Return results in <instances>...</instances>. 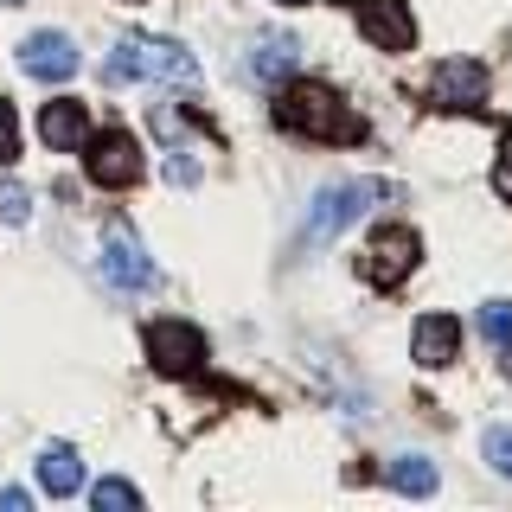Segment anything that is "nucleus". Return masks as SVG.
Wrapping results in <instances>:
<instances>
[{
	"instance_id": "4468645a",
	"label": "nucleus",
	"mask_w": 512,
	"mask_h": 512,
	"mask_svg": "<svg viewBox=\"0 0 512 512\" xmlns=\"http://www.w3.org/2000/svg\"><path fill=\"white\" fill-rule=\"evenodd\" d=\"M39 487L52 493V500L77 493V487H84V461H77L71 448H45V455H39Z\"/></svg>"
},
{
	"instance_id": "7ed1b4c3",
	"label": "nucleus",
	"mask_w": 512,
	"mask_h": 512,
	"mask_svg": "<svg viewBox=\"0 0 512 512\" xmlns=\"http://www.w3.org/2000/svg\"><path fill=\"white\" fill-rule=\"evenodd\" d=\"M384 199V186L378 180H346V186H327L320 199L308 205V218H301V244L320 250V244H333L340 231H352L372 205Z\"/></svg>"
},
{
	"instance_id": "9d476101",
	"label": "nucleus",
	"mask_w": 512,
	"mask_h": 512,
	"mask_svg": "<svg viewBox=\"0 0 512 512\" xmlns=\"http://www.w3.org/2000/svg\"><path fill=\"white\" fill-rule=\"evenodd\" d=\"M20 71L26 77H45V84H64L77 71V45L64 32H26L20 39Z\"/></svg>"
},
{
	"instance_id": "6e6552de",
	"label": "nucleus",
	"mask_w": 512,
	"mask_h": 512,
	"mask_svg": "<svg viewBox=\"0 0 512 512\" xmlns=\"http://www.w3.org/2000/svg\"><path fill=\"white\" fill-rule=\"evenodd\" d=\"M359 32L378 52H410L416 45V20L404 0H359Z\"/></svg>"
},
{
	"instance_id": "f03ea898",
	"label": "nucleus",
	"mask_w": 512,
	"mask_h": 512,
	"mask_svg": "<svg viewBox=\"0 0 512 512\" xmlns=\"http://www.w3.org/2000/svg\"><path fill=\"white\" fill-rule=\"evenodd\" d=\"M109 77H148V84H192L199 77V64H192L186 45L173 39H154V32H128L116 39V52H109Z\"/></svg>"
},
{
	"instance_id": "5701e85b",
	"label": "nucleus",
	"mask_w": 512,
	"mask_h": 512,
	"mask_svg": "<svg viewBox=\"0 0 512 512\" xmlns=\"http://www.w3.org/2000/svg\"><path fill=\"white\" fill-rule=\"evenodd\" d=\"M32 500H26V493L20 487H0V512H26Z\"/></svg>"
},
{
	"instance_id": "423d86ee",
	"label": "nucleus",
	"mask_w": 512,
	"mask_h": 512,
	"mask_svg": "<svg viewBox=\"0 0 512 512\" xmlns=\"http://www.w3.org/2000/svg\"><path fill=\"white\" fill-rule=\"evenodd\" d=\"M416 256H423L416 231H404V224H384L372 244H365V276H372L378 288H397L416 269Z\"/></svg>"
},
{
	"instance_id": "39448f33",
	"label": "nucleus",
	"mask_w": 512,
	"mask_h": 512,
	"mask_svg": "<svg viewBox=\"0 0 512 512\" xmlns=\"http://www.w3.org/2000/svg\"><path fill=\"white\" fill-rule=\"evenodd\" d=\"M84 173L96 186H109V192L135 186L141 180V141L128 135V128H103V135L84 148Z\"/></svg>"
},
{
	"instance_id": "f257e3e1",
	"label": "nucleus",
	"mask_w": 512,
	"mask_h": 512,
	"mask_svg": "<svg viewBox=\"0 0 512 512\" xmlns=\"http://www.w3.org/2000/svg\"><path fill=\"white\" fill-rule=\"evenodd\" d=\"M276 122L288 135H308V141H359L365 135V122L327 84H295V77L276 84Z\"/></svg>"
},
{
	"instance_id": "4be33fe9",
	"label": "nucleus",
	"mask_w": 512,
	"mask_h": 512,
	"mask_svg": "<svg viewBox=\"0 0 512 512\" xmlns=\"http://www.w3.org/2000/svg\"><path fill=\"white\" fill-rule=\"evenodd\" d=\"M493 192H500V199L512 205V154H500V160H493Z\"/></svg>"
},
{
	"instance_id": "dca6fc26",
	"label": "nucleus",
	"mask_w": 512,
	"mask_h": 512,
	"mask_svg": "<svg viewBox=\"0 0 512 512\" xmlns=\"http://www.w3.org/2000/svg\"><path fill=\"white\" fill-rule=\"evenodd\" d=\"M90 506L96 512H128V506H141V493H135V480H96Z\"/></svg>"
},
{
	"instance_id": "1a4fd4ad",
	"label": "nucleus",
	"mask_w": 512,
	"mask_h": 512,
	"mask_svg": "<svg viewBox=\"0 0 512 512\" xmlns=\"http://www.w3.org/2000/svg\"><path fill=\"white\" fill-rule=\"evenodd\" d=\"M103 276L116 282V288H148L154 282V263H148V250H141V237L128 231V224H109V237H103Z\"/></svg>"
},
{
	"instance_id": "6ab92c4d",
	"label": "nucleus",
	"mask_w": 512,
	"mask_h": 512,
	"mask_svg": "<svg viewBox=\"0 0 512 512\" xmlns=\"http://www.w3.org/2000/svg\"><path fill=\"white\" fill-rule=\"evenodd\" d=\"M480 455L493 461V474L512 480V429H487V436H480Z\"/></svg>"
},
{
	"instance_id": "20e7f679",
	"label": "nucleus",
	"mask_w": 512,
	"mask_h": 512,
	"mask_svg": "<svg viewBox=\"0 0 512 512\" xmlns=\"http://www.w3.org/2000/svg\"><path fill=\"white\" fill-rule=\"evenodd\" d=\"M141 346H148L160 378H199L205 372V340H199V327H186V320H154V327L141 333Z\"/></svg>"
},
{
	"instance_id": "412c9836",
	"label": "nucleus",
	"mask_w": 512,
	"mask_h": 512,
	"mask_svg": "<svg viewBox=\"0 0 512 512\" xmlns=\"http://www.w3.org/2000/svg\"><path fill=\"white\" fill-rule=\"evenodd\" d=\"M167 180H173V186H192V180H199V160L173 154V160H167Z\"/></svg>"
},
{
	"instance_id": "ddd939ff",
	"label": "nucleus",
	"mask_w": 512,
	"mask_h": 512,
	"mask_svg": "<svg viewBox=\"0 0 512 512\" xmlns=\"http://www.w3.org/2000/svg\"><path fill=\"white\" fill-rule=\"evenodd\" d=\"M84 128H90V116H84L77 96H52V103L39 109V141H45V148H58V154L84 148Z\"/></svg>"
},
{
	"instance_id": "9b49d317",
	"label": "nucleus",
	"mask_w": 512,
	"mask_h": 512,
	"mask_svg": "<svg viewBox=\"0 0 512 512\" xmlns=\"http://www.w3.org/2000/svg\"><path fill=\"white\" fill-rule=\"evenodd\" d=\"M461 352V320L455 314H423L410 333V359L423 365V372H442V365H455Z\"/></svg>"
},
{
	"instance_id": "a211bd4d",
	"label": "nucleus",
	"mask_w": 512,
	"mask_h": 512,
	"mask_svg": "<svg viewBox=\"0 0 512 512\" xmlns=\"http://www.w3.org/2000/svg\"><path fill=\"white\" fill-rule=\"evenodd\" d=\"M20 160V109L0 96V167H13Z\"/></svg>"
},
{
	"instance_id": "0eeeda50",
	"label": "nucleus",
	"mask_w": 512,
	"mask_h": 512,
	"mask_svg": "<svg viewBox=\"0 0 512 512\" xmlns=\"http://www.w3.org/2000/svg\"><path fill=\"white\" fill-rule=\"evenodd\" d=\"M429 96L442 109H480L487 103V64L480 58H442L436 77H429Z\"/></svg>"
},
{
	"instance_id": "b1692460",
	"label": "nucleus",
	"mask_w": 512,
	"mask_h": 512,
	"mask_svg": "<svg viewBox=\"0 0 512 512\" xmlns=\"http://www.w3.org/2000/svg\"><path fill=\"white\" fill-rule=\"evenodd\" d=\"M506 372H512V346H506Z\"/></svg>"
},
{
	"instance_id": "f8f14e48",
	"label": "nucleus",
	"mask_w": 512,
	"mask_h": 512,
	"mask_svg": "<svg viewBox=\"0 0 512 512\" xmlns=\"http://www.w3.org/2000/svg\"><path fill=\"white\" fill-rule=\"evenodd\" d=\"M244 64H250L256 84H288V77H295V64H301V45L288 39V32H256Z\"/></svg>"
},
{
	"instance_id": "aec40b11",
	"label": "nucleus",
	"mask_w": 512,
	"mask_h": 512,
	"mask_svg": "<svg viewBox=\"0 0 512 512\" xmlns=\"http://www.w3.org/2000/svg\"><path fill=\"white\" fill-rule=\"evenodd\" d=\"M0 218H7V224H26V192L20 186H0Z\"/></svg>"
},
{
	"instance_id": "f3484780",
	"label": "nucleus",
	"mask_w": 512,
	"mask_h": 512,
	"mask_svg": "<svg viewBox=\"0 0 512 512\" xmlns=\"http://www.w3.org/2000/svg\"><path fill=\"white\" fill-rule=\"evenodd\" d=\"M480 333H487V346H512V301H487L480 308Z\"/></svg>"
},
{
	"instance_id": "393cba45",
	"label": "nucleus",
	"mask_w": 512,
	"mask_h": 512,
	"mask_svg": "<svg viewBox=\"0 0 512 512\" xmlns=\"http://www.w3.org/2000/svg\"><path fill=\"white\" fill-rule=\"evenodd\" d=\"M0 7H20V0H0Z\"/></svg>"
},
{
	"instance_id": "a878e982",
	"label": "nucleus",
	"mask_w": 512,
	"mask_h": 512,
	"mask_svg": "<svg viewBox=\"0 0 512 512\" xmlns=\"http://www.w3.org/2000/svg\"><path fill=\"white\" fill-rule=\"evenodd\" d=\"M288 7H301V0H288Z\"/></svg>"
},
{
	"instance_id": "2eb2a0df",
	"label": "nucleus",
	"mask_w": 512,
	"mask_h": 512,
	"mask_svg": "<svg viewBox=\"0 0 512 512\" xmlns=\"http://www.w3.org/2000/svg\"><path fill=\"white\" fill-rule=\"evenodd\" d=\"M384 480H391V493L429 500V493H436V461H429V455H397L391 468H384Z\"/></svg>"
}]
</instances>
